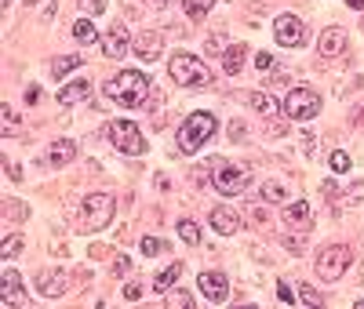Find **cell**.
<instances>
[{
    "label": "cell",
    "mask_w": 364,
    "mask_h": 309,
    "mask_svg": "<svg viewBox=\"0 0 364 309\" xmlns=\"http://www.w3.org/2000/svg\"><path fill=\"white\" fill-rule=\"evenodd\" d=\"M106 95L117 102V106H124V109H135L149 99V77L139 73V70H120L109 84H106Z\"/></svg>",
    "instance_id": "6da1fadb"
},
{
    "label": "cell",
    "mask_w": 364,
    "mask_h": 309,
    "mask_svg": "<svg viewBox=\"0 0 364 309\" xmlns=\"http://www.w3.org/2000/svg\"><path fill=\"white\" fill-rule=\"evenodd\" d=\"M113 211H117V200L109 193H87L80 200V215H77V229L80 233H102L109 222H113Z\"/></svg>",
    "instance_id": "7a4b0ae2"
},
{
    "label": "cell",
    "mask_w": 364,
    "mask_h": 309,
    "mask_svg": "<svg viewBox=\"0 0 364 309\" xmlns=\"http://www.w3.org/2000/svg\"><path fill=\"white\" fill-rule=\"evenodd\" d=\"M215 116L211 113H190L186 120H182V128H178V149L182 153H197L204 142H211V135H215Z\"/></svg>",
    "instance_id": "3957f363"
},
{
    "label": "cell",
    "mask_w": 364,
    "mask_h": 309,
    "mask_svg": "<svg viewBox=\"0 0 364 309\" xmlns=\"http://www.w3.org/2000/svg\"><path fill=\"white\" fill-rule=\"evenodd\" d=\"M168 77L178 84V87H208L211 84V73L204 70V62L197 58V55H175L171 62H168Z\"/></svg>",
    "instance_id": "277c9868"
},
{
    "label": "cell",
    "mask_w": 364,
    "mask_h": 309,
    "mask_svg": "<svg viewBox=\"0 0 364 309\" xmlns=\"http://www.w3.org/2000/svg\"><path fill=\"white\" fill-rule=\"evenodd\" d=\"M109 142L124 157H142L146 153V139L139 131V124H132V120H109Z\"/></svg>",
    "instance_id": "5b68a950"
},
{
    "label": "cell",
    "mask_w": 364,
    "mask_h": 309,
    "mask_svg": "<svg viewBox=\"0 0 364 309\" xmlns=\"http://www.w3.org/2000/svg\"><path fill=\"white\" fill-rule=\"evenodd\" d=\"M350 262H353L350 247H343V244H331V247H324V251L317 255V276L331 284V281H339V276L350 269Z\"/></svg>",
    "instance_id": "8992f818"
},
{
    "label": "cell",
    "mask_w": 364,
    "mask_h": 309,
    "mask_svg": "<svg viewBox=\"0 0 364 309\" xmlns=\"http://www.w3.org/2000/svg\"><path fill=\"white\" fill-rule=\"evenodd\" d=\"M284 113L291 120H314L321 113V95L314 87H291L288 99H284Z\"/></svg>",
    "instance_id": "52a82bcc"
},
{
    "label": "cell",
    "mask_w": 364,
    "mask_h": 309,
    "mask_svg": "<svg viewBox=\"0 0 364 309\" xmlns=\"http://www.w3.org/2000/svg\"><path fill=\"white\" fill-rule=\"evenodd\" d=\"M248 168L245 164H219L215 168V178H211V185L223 193V197H237V193H245L248 190Z\"/></svg>",
    "instance_id": "ba28073f"
},
{
    "label": "cell",
    "mask_w": 364,
    "mask_h": 309,
    "mask_svg": "<svg viewBox=\"0 0 364 309\" xmlns=\"http://www.w3.org/2000/svg\"><path fill=\"white\" fill-rule=\"evenodd\" d=\"M273 37H277L281 48H302L306 44V26H302V18H295V15H277Z\"/></svg>",
    "instance_id": "9c48e42d"
},
{
    "label": "cell",
    "mask_w": 364,
    "mask_h": 309,
    "mask_svg": "<svg viewBox=\"0 0 364 309\" xmlns=\"http://www.w3.org/2000/svg\"><path fill=\"white\" fill-rule=\"evenodd\" d=\"M197 288H200V295H204L208 302H215V305L230 298V281H226V273H215V269L200 273V276H197Z\"/></svg>",
    "instance_id": "30bf717a"
},
{
    "label": "cell",
    "mask_w": 364,
    "mask_h": 309,
    "mask_svg": "<svg viewBox=\"0 0 364 309\" xmlns=\"http://www.w3.org/2000/svg\"><path fill=\"white\" fill-rule=\"evenodd\" d=\"M132 51L139 55V62H157L164 51V33L161 29H146V33H139L132 40Z\"/></svg>",
    "instance_id": "8fae6325"
},
{
    "label": "cell",
    "mask_w": 364,
    "mask_h": 309,
    "mask_svg": "<svg viewBox=\"0 0 364 309\" xmlns=\"http://www.w3.org/2000/svg\"><path fill=\"white\" fill-rule=\"evenodd\" d=\"M102 55L109 62H120V58L128 55V29H124V22H113L106 33H102Z\"/></svg>",
    "instance_id": "7c38bea8"
},
{
    "label": "cell",
    "mask_w": 364,
    "mask_h": 309,
    "mask_svg": "<svg viewBox=\"0 0 364 309\" xmlns=\"http://www.w3.org/2000/svg\"><path fill=\"white\" fill-rule=\"evenodd\" d=\"M281 219H284V226L306 233V229H314V207H310L306 200H291V204L281 211Z\"/></svg>",
    "instance_id": "4fadbf2b"
},
{
    "label": "cell",
    "mask_w": 364,
    "mask_h": 309,
    "mask_svg": "<svg viewBox=\"0 0 364 309\" xmlns=\"http://www.w3.org/2000/svg\"><path fill=\"white\" fill-rule=\"evenodd\" d=\"M73 161H77V142H70V139L51 142L48 153H44V164H48V168H66V164H73Z\"/></svg>",
    "instance_id": "5bb4252c"
},
{
    "label": "cell",
    "mask_w": 364,
    "mask_h": 309,
    "mask_svg": "<svg viewBox=\"0 0 364 309\" xmlns=\"http://www.w3.org/2000/svg\"><path fill=\"white\" fill-rule=\"evenodd\" d=\"M317 51H321L324 58H336V55H343V51H346V29H339V26L324 29V33H321V44H317Z\"/></svg>",
    "instance_id": "9a60e30c"
},
{
    "label": "cell",
    "mask_w": 364,
    "mask_h": 309,
    "mask_svg": "<svg viewBox=\"0 0 364 309\" xmlns=\"http://www.w3.org/2000/svg\"><path fill=\"white\" fill-rule=\"evenodd\" d=\"M66 288H70V273H66L63 266L41 276V295H48V298H58V295H66Z\"/></svg>",
    "instance_id": "2e32d148"
},
{
    "label": "cell",
    "mask_w": 364,
    "mask_h": 309,
    "mask_svg": "<svg viewBox=\"0 0 364 309\" xmlns=\"http://www.w3.org/2000/svg\"><path fill=\"white\" fill-rule=\"evenodd\" d=\"M211 229H215L219 237H233V233L240 229L237 211H230V207H211Z\"/></svg>",
    "instance_id": "e0dca14e"
},
{
    "label": "cell",
    "mask_w": 364,
    "mask_h": 309,
    "mask_svg": "<svg viewBox=\"0 0 364 309\" xmlns=\"http://www.w3.org/2000/svg\"><path fill=\"white\" fill-rule=\"evenodd\" d=\"M0 295H4V305H15L22 298V276L15 266H4V281H0Z\"/></svg>",
    "instance_id": "ac0fdd59"
},
{
    "label": "cell",
    "mask_w": 364,
    "mask_h": 309,
    "mask_svg": "<svg viewBox=\"0 0 364 309\" xmlns=\"http://www.w3.org/2000/svg\"><path fill=\"white\" fill-rule=\"evenodd\" d=\"M245 55H248V44H230V48L223 51V73L233 77V73L245 70Z\"/></svg>",
    "instance_id": "d6986e66"
},
{
    "label": "cell",
    "mask_w": 364,
    "mask_h": 309,
    "mask_svg": "<svg viewBox=\"0 0 364 309\" xmlns=\"http://www.w3.org/2000/svg\"><path fill=\"white\" fill-rule=\"evenodd\" d=\"M252 109L273 120V116H281V113H284V102H277L273 95H266V91H255V95H252Z\"/></svg>",
    "instance_id": "ffe728a7"
},
{
    "label": "cell",
    "mask_w": 364,
    "mask_h": 309,
    "mask_svg": "<svg viewBox=\"0 0 364 309\" xmlns=\"http://www.w3.org/2000/svg\"><path fill=\"white\" fill-rule=\"evenodd\" d=\"M87 95H91V84L87 80H73V84H66L63 91H58V102H63V106H77Z\"/></svg>",
    "instance_id": "44dd1931"
},
{
    "label": "cell",
    "mask_w": 364,
    "mask_h": 309,
    "mask_svg": "<svg viewBox=\"0 0 364 309\" xmlns=\"http://www.w3.org/2000/svg\"><path fill=\"white\" fill-rule=\"evenodd\" d=\"M77 44H95L99 40V29L95 26H91V18H77L73 22V33H70Z\"/></svg>",
    "instance_id": "7402d4cb"
},
{
    "label": "cell",
    "mask_w": 364,
    "mask_h": 309,
    "mask_svg": "<svg viewBox=\"0 0 364 309\" xmlns=\"http://www.w3.org/2000/svg\"><path fill=\"white\" fill-rule=\"evenodd\" d=\"M211 8H215V0H182V11H186L193 22H204L211 15Z\"/></svg>",
    "instance_id": "603a6c76"
},
{
    "label": "cell",
    "mask_w": 364,
    "mask_h": 309,
    "mask_svg": "<svg viewBox=\"0 0 364 309\" xmlns=\"http://www.w3.org/2000/svg\"><path fill=\"white\" fill-rule=\"evenodd\" d=\"M80 55H63V58H55L51 62V77L58 80V77H66V73H73V70H80Z\"/></svg>",
    "instance_id": "cb8c5ba5"
},
{
    "label": "cell",
    "mask_w": 364,
    "mask_h": 309,
    "mask_svg": "<svg viewBox=\"0 0 364 309\" xmlns=\"http://www.w3.org/2000/svg\"><path fill=\"white\" fill-rule=\"evenodd\" d=\"M262 200H266V204H284V200H288V185L277 182V178L266 182V185H262Z\"/></svg>",
    "instance_id": "d4e9b609"
},
{
    "label": "cell",
    "mask_w": 364,
    "mask_h": 309,
    "mask_svg": "<svg viewBox=\"0 0 364 309\" xmlns=\"http://www.w3.org/2000/svg\"><path fill=\"white\" fill-rule=\"evenodd\" d=\"M178 273H182V262H175V266H168V269H164V273L157 276V281H154V288H157V291L164 295L168 288H175V281H178Z\"/></svg>",
    "instance_id": "484cf974"
},
{
    "label": "cell",
    "mask_w": 364,
    "mask_h": 309,
    "mask_svg": "<svg viewBox=\"0 0 364 309\" xmlns=\"http://www.w3.org/2000/svg\"><path fill=\"white\" fill-rule=\"evenodd\" d=\"M164 305L190 309V305H193V295H190V291H182V288H168V291H164Z\"/></svg>",
    "instance_id": "4316f807"
},
{
    "label": "cell",
    "mask_w": 364,
    "mask_h": 309,
    "mask_svg": "<svg viewBox=\"0 0 364 309\" xmlns=\"http://www.w3.org/2000/svg\"><path fill=\"white\" fill-rule=\"evenodd\" d=\"M175 229H178V237L186 240V244H200V226H197L193 219H182Z\"/></svg>",
    "instance_id": "83f0119b"
},
{
    "label": "cell",
    "mask_w": 364,
    "mask_h": 309,
    "mask_svg": "<svg viewBox=\"0 0 364 309\" xmlns=\"http://www.w3.org/2000/svg\"><path fill=\"white\" fill-rule=\"evenodd\" d=\"M350 168H353L350 153H343V149H339V153H331V171H336V175H346Z\"/></svg>",
    "instance_id": "f1b7e54d"
},
{
    "label": "cell",
    "mask_w": 364,
    "mask_h": 309,
    "mask_svg": "<svg viewBox=\"0 0 364 309\" xmlns=\"http://www.w3.org/2000/svg\"><path fill=\"white\" fill-rule=\"evenodd\" d=\"M299 295H302V302H306V305H324V295H321V291H314L310 284H302V288H299Z\"/></svg>",
    "instance_id": "f546056e"
},
{
    "label": "cell",
    "mask_w": 364,
    "mask_h": 309,
    "mask_svg": "<svg viewBox=\"0 0 364 309\" xmlns=\"http://www.w3.org/2000/svg\"><path fill=\"white\" fill-rule=\"evenodd\" d=\"M161 247H164V240H157V237H146V240L139 244V251H142V255H161Z\"/></svg>",
    "instance_id": "4dcf8cb0"
},
{
    "label": "cell",
    "mask_w": 364,
    "mask_h": 309,
    "mask_svg": "<svg viewBox=\"0 0 364 309\" xmlns=\"http://www.w3.org/2000/svg\"><path fill=\"white\" fill-rule=\"evenodd\" d=\"M4 135H8V139L18 135V124H15V109H11V106H4Z\"/></svg>",
    "instance_id": "1f68e13d"
},
{
    "label": "cell",
    "mask_w": 364,
    "mask_h": 309,
    "mask_svg": "<svg viewBox=\"0 0 364 309\" xmlns=\"http://www.w3.org/2000/svg\"><path fill=\"white\" fill-rule=\"evenodd\" d=\"M18 244H22V240H18L15 233H8V237H4V262H11V259H15V251H18Z\"/></svg>",
    "instance_id": "d6a6232c"
},
{
    "label": "cell",
    "mask_w": 364,
    "mask_h": 309,
    "mask_svg": "<svg viewBox=\"0 0 364 309\" xmlns=\"http://www.w3.org/2000/svg\"><path fill=\"white\" fill-rule=\"evenodd\" d=\"M80 8H84V15H102L106 0H80Z\"/></svg>",
    "instance_id": "836d02e7"
},
{
    "label": "cell",
    "mask_w": 364,
    "mask_h": 309,
    "mask_svg": "<svg viewBox=\"0 0 364 309\" xmlns=\"http://www.w3.org/2000/svg\"><path fill=\"white\" fill-rule=\"evenodd\" d=\"M4 207H8V219H26V215H29L26 204H18V200H8Z\"/></svg>",
    "instance_id": "e575fe53"
},
{
    "label": "cell",
    "mask_w": 364,
    "mask_h": 309,
    "mask_svg": "<svg viewBox=\"0 0 364 309\" xmlns=\"http://www.w3.org/2000/svg\"><path fill=\"white\" fill-rule=\"evenodd\" d=\"M190 178H193V185H197V190H200V185L208 182V164H197V168L190 171Z\"/></svg>",
    "instance_id": "d590c367"
},
{
    "label": "cell",
    "mask_w": 364,
    "mask_h": 309,
    "mask_svg": "<svg viewBox=\"0 0 364 309\" xmlns=\"http://www.w3.org/2000/svg\"><path fill=\"white\" fill-rule=\"evenodd\" d=\"M255 66H259L262 73H266V70H273V55H269V51H259V55H255Z\"/></svg>",
    "instance_id": "8d00e7d4"
},
{
    "label": "cell",
    "mask_w": 364,
    "mask_h": 309,
    "mask_svg": "<svg viewBox=\"0 0 364 309\" xmlns=\"http://www.w3.org/2000/svg\"><path fill=\"white\" fill-rule=\"evenodd\" d=\"M142 295H146V288H142V284H128V288H124V298H128V302H139Z\"/></svg>",
    "instance_id": "74e56055"
},
{
    "label": "cell",
    "mask_w": 364,
    "mask_h": 309,
    "mask_svg": "<svg viewBox=\"0 0 364 309\" xmlns=\"http://www.w3.org/2000/svg\"><path fill=\"white\" fill-rule=\"evenodd\" d=\"M128 269H132V262H128L124 255H117V259H113V273H117V276H124Z\"/></svg>",
    "instance_id": "f35d334b"
},
{
    "label": "cell",
    "mask_w": 364,
    "mask_h": 309,
    "mask_svg": "<svg viewBox=\"0 0 364 309\" xmlns=\"http://www.w3.org/2000/svg\"><path fill=\"white\" fill-rule=\"evenodd\" d=\"M277 298H281V302H284V305H291V302H295V295H291V288H288V284H284V281H281V284H277Z\"/></svg>",
    "instance_id": "ab89813d"
},
{
    "label": "cell",
    "mask_w": 364,
    "mask_h": 309,
    "mask_svg": "<svg viewBox=\"0 0 364 309\" xmlns=\"http://www.w3.org/2000/svg\"><path fill=\"white\" fill-rule=\"evenodd\" d=\"M288 80H291V77H288L284 70H281V73H273V77H269V84H273V87H288Z\"/></svg>",
    "instance_id": "60d3db41"
},
{
    "label": "cell",
    "mask_w": 364,
    "mask_h": 309,
    "mask_svg": "<svg viewBox=\"0 0 364 309\" xmlns=\"http://www.w3.org/2000/svg\"><path fill=\"white\" fill-rule=\"evenodd\" d=\"M26 102H29V106H37V102H41V87H37V84L26 91Z\"/></svg>",
    "instance_id": "b9f144b4"
},
{
    "label": "cell",
    "mask_w": 364,
    "mask_h": 309,
    "mask_svg": "<svg viewBox=\"0 0 364 309\" xmlns=\"http://www.w3.org/2000/svg\"><path fill=\"white\" fill-rule=\"evenodd\" d=\"M8 178H11V182H22V171H18L15 164H8Z\"/></svg>",
    "instance_id": "7bdbcfd3"
},
{
    "label": "cell",
    "mask_w": 364,
    "mask_h": 309,
    "mask_svg": "<svg viewBox=\"0 0 364 309\" xmlns=\"http://www.w3.org/2000/svg\"><path fill=\"white\" fill-rule=\"evenodd\" d=\"M353 120H357V128H360V131H364V106H360V109H357V116H353Z\"/></svg>",
    "instance_id": "ee69618b"
},
{
    "label": "cell",
    "mask_w": 364,
    "mask_h": 309,
    "mask_svg": "<svg viewBox=\"0 0 364 309\" xmlns=\"http://www.w3.org/2000/svg\"><path fill=\"white\" fill-rule=\"evenodd\" d=\"M346 4H350L353 11H364V0H346Z\"/></svg>",
    "instance_id": "f6af8a7d"
},
{
    "label": "cell",
    "mask_w": 364,
    "mask_h": 309,
    "mask_svg": "<svg viewBox=\"0 0 364 309\" xmlns=\"http://www.w3.org/2000/svg\"><path fill=\"white\" fill-rule=\"evenodd\" d=\"M146 4H154V8H161V4H168V0H146Z\"/></svg>",
    "instance_id": "bcb514c9"
},
{
    "label": "cell",
    "mask_w": 364,
    "mask_h": 309,
    "mask_svg": "<svg viewBox=\"0 0 364 309\" xmlns=\"http://www.w3.org/2000/svg\"><path fill=\"white\" fill-rule=\"evenodd\" d=\"M22 4H37V0H22Z\"/></svg>",
    "instance_id": "7dc6e473"
},
{
    "label": "cell",
    "mask_w": 364,
    "mask_h": 309,
    "mask_svg": "<svg viewBox=\"0 0 364 309\" xmlns=\"http://www.w3.org/2000/svg\"><path fill=\"white\" fill-rule=\"evenodd\" d=\"M357 309H364V302H357Z\"/></svg>",
    "instance_id": "c3c4849f"
},
{
    "label": "cell",
    "mask_w": 364,
    "mask_h": 309,
    "mask_svg": "<svg viewBox=\"0 0 364 309\" xmlns=\"http://www.w3.org/2000/svg\"><path fill=\"white\" fill-rule=\"evenodd\" d=\"M8 4H11V0H4V8H8Z\"/></svg>",
    "instance_id": "681fc988"
}]
</instances>
